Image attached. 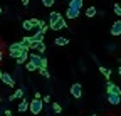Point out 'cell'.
<instances>
[{"mask_svg":"<svg viewBox=\"0 0 121 116\" xmlns=\"http://www.w3.org/2000/svg\"><path fill=\"white\" fill-rule=\"evenodd\" d=\"M29 61V52L27 51H22L20 54H19V57L15 59V62H17V66H22V64H25Z\"/></svg>","mask_w":121,"mask_h":116,"instance_id":"9","label":"cell"},{"mask_svg":"<svg viewBox=\"0 0 121 116\" xmlns=\"http://www.w3.org/2000/svg\"><path fill=\"white\" fill-rule=\"evenodd\" d=\"M82 5H84V4H82V0H71L67 9H72V10H79V12H81Z\"/></svg>","mask_w":121,"mask_h":116,"instance_id":"12","label":"cell"},{"mask_svg":"<svg viewBox=\"0 0 121 116\" xmlns=\"http://www.w3.org/2000/svg\"><path fill=\"white\" fill-rule=\"evenodd\" d=\"M42 5L44 7H52L54 5V0H42Z\"/></svg>","mask_w":121,"mask_h":116,"instance_id":"26","label":"cell"},{"mask_svg":"<svg viewBox=\"0 0 121 116\" xmlns=\"http://www.w3.org/2000/svg\"><path fill=\"white\" fill-rule=\"evenodd\" d=\"M0 76H2V69H0Z\"/></svg>","mask_w":121,"mask_h":116,"instance_id":"36","label":"cell"},{"mask_svg":"<svg viewBox=\"0 0 121 116\" xmlns=\"http://www.w3.org/2000/svg\"><path fill=\"white\" fill-rule=\"evenodd\" d=\"M119 7H121V4H119Z\"/></svg>","mask_w":121,"mask_h":116,"instance_id":"38","label":"cell"},{"mask_svg":"<svg viewBox=\"0 0 121 116\" xmlns=\"http://www.w3.org/2000/svg\"><path fill=\"white\" fill-rule=\"evenodd\" d=\"M42 103H51V96H49V94H45V96L42 98Z\"/></svg>","mask_w":121,"mask_h":116,"instance_id":"28","label":"cell"},{"mask_svg":"<svg viewBox=\"0 0 121 116\" xmlns=\"http://www.w3.org/2000/svg\"><path fill=\"white\" fill-rule=\"evenodd\" d=\"M69 93H71V96H72L74 99H81V98H82V84H81V82H74V84L71 86Z\"/></svg>","mask_w":121,"mask_h":116,"instance_id":"4","label":"cell"},{"mask_svg":"<svg viewBox=\"0 0 121 116\" xmlns=\"http://www.w3.org/2000/svg\"><path fill=\"white\" fill-rule=\"evenodd\" d=\"M51 111H52L54 114H60V113H62V106H60L57 101H56V103H52V104H51Z\"/></svg>","mask_w":121,"mask_h":116,"instance_id":"19","label":"cell"},{"mask_svg":"<svg viewBox=\"0 0 121 116\" xmlns=\"http://www.w3.org/2000/svg\"><path fill=\"white\" fill-rule=\"evenodd\" d=\"M44 37H45L44 30H37V32H34V35H30L32 42H44Z\"/></svg>","mask_w":121,"mask_h":116,"instance_id":"10","label":"cell"},{"mask_svg":"<svg viewBox=\"0 0 121 116\" xmlns=\"http://www.w3.org/2000/svg\"><path fill=\"white\" fill-rule=\"evenodd\" d=\"M0 81H2L7 88H15V79L9 74V72H2V76H0Z\"/></svg>","mask_w":121,"mask_h":116,"instance_id":"6","label":"cell"},{"mask_svg":"<svg viewBox=\"0 0 121 116\" xmlns=\"http://www.w3.org/2000/svg\"><path fill=\"white\" fill-rule=\"evenodd\" d=\"M49 29H52V30H60V29H66L67 27V22L66 19L62 17V13H59V12H51L49 13Z\"/></svg>","mask_w":121,"mask_h":116,"instance_id":"1","label":"cell"},{"mask_svg":"<svg viewBox=\"0 0 121 116\" xmlns=\"http://www.w3.org/2000/svg\"><path fill=\"white\" fill-rule=\"evenodd\" d=\"M106 91H108V94H114V96H121V89L119 86L111 82V81H106Z\"/></svg>","mask_w":121,"mask_h":116,"instance_id":"5","label":"cell"},{"mask_svg":"<svg viewBox=\"0 0 121 116\" xmlns=\"http://www.w3.org/2000/svg\"><path fill=\"white\" fill-rule=\"evenodd\" d=\"M39 72H40V74H42L45 79H51V74H49V71H47V69H39Z\"/></svg>","mask_w":121,"mask_h":116,"instance_id":"24","label":"cell"},{"mask_svg":"<svg viewBox=\"0 0 121 116\" xmlns=\"http://www.w3.org/2000/svg\"><path fill=\"white\" fill-rule=\"evenodd\" d=\"M113 12L116 13L118 17H121V7H119V4H114L113 5Z\"/></svg>","mask_w":121,"mask_h":116,"instance_id":"23","label":"cell"},{"mask_svg":"<svg viewBox=\"0 0 121 116\" xmlns=\"http://www.w3.org/2000/svg\"><path fill=\"white\" fill-rule=\"evenodd\" d=\"M22 51H27V52H29V47L22 46L20 42H13V44H10V46H9V56L12 57V59H17L19 54H20Z\"/></svg>","mask_w":121,"mask_h":116,"instance_id":"2","label":"cell"},{"mask_svg":"<svg viewBox=\"0 0 121 116\" xmlns=\"http://www.w3.org/2000/svg\"><path fill=\"white\" fill-rule=\"evenodd\" d=\"M108 103L113 106H118L121 103V96H114V94H108Z\"/></svg>","mask_w":121,"mask_h":116,"instance_id":"15","label":"cell"},{"mask_svg":"<svg viewBox=\"0 0 121 116\" xmlns=\"http://www.w3.org/2000/svg\"><path fill=\"white\" fill-rule=\"evenodd\" d=\"M67 44H69V39H67V37H56V39H54V46H57V47L67 46Z\"/></svg>","mask_w":121,"mask_h":116,"instance_id":"16","label":"cell"},{"mask_svg":"<svg viewBox=\"0 0 121 116\" xmlns=\"http://www.w3.org/2000/svg\"><path fill=\"white\" fill-rule=\"evenodd\" d=\"M118 72H119V77H121V66L118 67Z\"/></svg>","mask_w":121,"mask_h":116,"instance_id":"33","label":"cell"},{"mask_svg":"<svg viewBox=\"0 0 121 116\" xmlns=\"http://www.w3.org/2000/svg\"><path fill=\"white\" fill-rule=\"evenodd\" d=\"M42 98V94L39 93V91H35V94H34V99H40Z\"/></svg>","mask_w":121,"mask_h":116,"instance_id":"29","label":"cell"},{"mask_svg":"<svg viewBox=\"0 0 121 116\" xmlns=\"http://www.w3.org/2000/svg\"><path fill=\"white\" fill-rule=\"evenodd\" d=\"M44 52H45V44H44V42H40L39 47H37V54H39V56H44Z\"/></svg>","mask_w":121,"mask_h":116,"instance_id":"22","label":"cell"},{"mask_svg":"<svg viewBox=\"0 0 121 116\" xmlns=\"http://www.w3.org/2000/svg\"><path fill=\"white\" fill-rule=\"evenodd\" d=\"M109 34H111V35H114V37L121 35V20H116V22L111 25V29H109Z\"/></svg>","mask_w":121,"mask_h":116,"instance_id":"8","label":"cell"},{"mask_svg":"<svg viewBox=\"0 0 121 116\" xmlns=\"http://www.w3.org/2000/svg\"><path fill=\"white\" fill-rule=\"evenodd\" d=\"M99 72L104 76V79H106V81H109V77H111V69L104 67V66H99Z\"/></svg>","mask_w":121,"mask_h":116,"instance_id":"17","label":"cell"},{"mask_svg":"<svg viewBox=\"0 0 121 116\" xmlns=\"http://www.w3.org/2000/svg\"><path fill=\"white\" fill-rule=\"evenodd\" d=\"M22 5L24 7H29V0H22Z\"/></svg>","mask_w":121,"mask_h":116,"instance_id":"31","label":"cell"},{"mask_svg":"<svg viewBox=\"0 0 121 116\" xmlns=\"http://www.w3.org/2000/svg\"><path fill=\"white\" fill-rule=\"evenodd\" d=\"M2 59H4V52H2V51H0V61H2Z\"/></svg>","mask_w":121,"mask_h":116,"instance_id":"32","label":"cell"},{"mask_svg":"<svg viewBox=\"0 0 121 116\" xmlns=\"http://www.w3.org/2000/svg\"><path fill=\"white\" fill-rule=\"evenodd\" d=\"M39 69H47V57L42 56V62H40V67Z\"/></svg>","mask_w":121,"mask_h":116,"instance_id":"25","label":"cell"},{"mask_svg":"<svg viewBox=\"0 0 121 116\" xmlns=\"http://www.w3.org/2000/svg\"><path fill=\"white\" fill-rule=\"evenodd\" d=\"M79 10H72V9H67L66 10V17L67 19H72V20H76V19H79Z\"/></svg>","mask_w":121,"mask_h":116,"instance_id":"14","label":"cell"},{"mask_svg":"<svg viewBox=\"0 0 121 116\" xmlns=\"http://www.w3.org/2000/svg\"><path fill=\"white\" fill-rule=\"evenodd\" d=\"M2 10H4V9H2V5H0V15H2Z\"/></svg>","mask_w":121,"mask_h":116,"instance_id":"35","label":"cell"},{"mask_svg":"<svg viewBox=\"0 0 121 116\" xmlns=\"http://www.w3.org/2000/svg\"><path fill=\"white\" fill-rule=\"evenodd\" d=\"M22 27H24V30H29V32H30V30H34V29H35L30 19H25V20L22 22Z\"/></svg>","mask_w":121,"mask_h":116,"instance_id":"18","label":"cell"},{"mask_svg":"<svg viewBox=\"0 0 121 116\" xmlns=\"http://www.w3.org/2000/svg\"><path fill=\"white\" fill-rule=\"evenodd\" d=\"M4 116H13V113H12V109H9V108H5V109H4Z\"/></svg>","mask_w":121,"mask_h":116,"instance_id":"27","label":"cell"},{"mask_svg":"<svg viewBox=\"0 0 121 116\" xmlns=\"http://www.w3.org/2000/svg\"><path fill=\"white\" fill-rule=\"evenodd\" d=\"M29 109V99L27 98H22V101L19 103V106H17V111L19 113H25Z\"/></svg>","mask_w":121,"mask_h":116,"instance_id":"13","label":"cell"},{"mask_svg":"<svg viewBox=\"0 0 121 116\" xmlns=\"http://www.w3.org/2000/svg\"><path fill=\"white\" fill-rule=\"evenodd\" d=\"M12 96H13V99H22V98H25V89H24V88L15 89V93H13Z\"/></svg>","mask_w":121,"mask_h":116,"instance_id":"20","label":"cell"},{"mask_svg":"<svg viewBox=\"0 0 121 116\" xmlns=\"http://www.w3.org/2000/svg\"><path fill=\"white\" fill-rule=\"evenodd\" d=\"M29 111H30V114H34V116L42 114V111H44L42 99H32V101H30V103H29Z\"/></svg>","mask_w":121,"mask_h":116,"instance_id":"3","label":"cell"},{"mask_svg":"<svg viewBox=\"0 0 121 116\" xmlns=\"http://www.w3.org/2000/svg\"><path fill=\"white\" fill-rule=\"evenodd\" d=\"M2 114H4V109H2V108H0V116H2Z\"/></svg>","mask_w":121,"mask_h":116,"instance_id":"34","label":"cell"},{"mask_svg":"<svg viewBox=\"0 0 121 116\" xmlns=\"http://www.w3.org/2000/svg\"><path fill=\"white\" fill-rule=\"evenodd\" d=\"M29 62H30V64H34V66L39 69V67H40V62H42V56H39L37 52L29 54Z\"/></svg>","mask_w":121,"mask_h":116,"instance_id":"7","label":"cell"},{"mask_svg":"<svg viewBox=\"0 0 121 116\" xmlns=\"http://www.w3.org/2000/svg\"><path fill=\"white\" fill-rule=\"evenodd\" d=\"M89 116H96V114H89Z\"/></svg>","mask_w":121,"mask_h":116,"instance_id":"37","label":"cell"},{"mask_svg":"<svg viewBox=\"0 0 121 116\" xmlns=\"http://www.w3.org/2000/svg\"><path fill=\"white\" fill-rule=\"evenodd\" d=\"M96 13H98V9L94 5H89L84 12V15H86V19H93V17H96Z\"/></svg>","mask_w":121,"mask_h":116,"instance_id":"11","label":"cell"},{"mask_svg":"<svg viewBox=\"0 0 121 116\" xmlns=\"http://www.w3.org/2000/svg\"><path fill=\"white\" fill-rule=\"evenodd\" d=\"M24 66H25V69H27V72H34V71H37V67H35L34 64H30L29 61H27V62H25Z\"/></svg>","mask_w":121,"mask_h":116,"instance_id":"21","label":"cell"},{"mask_svg":"<svg viewBox=\"0 0 121 116\" xmlns=\"http://www.w3.org/2000/svg\"><path fill=\"white\" fill-rule=\"evenodd\" d=\"M114 46H116V44H109V46H108V51H114V49H116Z\"/></svg>","mask_w":121,"mask_h":116,"instance_id":"30","label":"cell"}]
</instances>
